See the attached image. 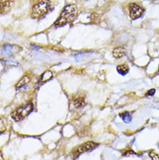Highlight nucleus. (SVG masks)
Returning <instances> with one entry per match:
<instances>
[{
	"label": "nucleus",
	"mask_w": 159,
	"mask_h": 160,
	"mask_svg": "<svg viewBox=\"0 0 159 160\" xmlns=\"http://www.w3.org/2000/svg\"><path fill=\"white\" fill-rule=\"evenodd\" d=\"M77 13V9L75 4H67L61 12L58 19L55 22L56 27H61L65 24L72 23L73 20L75 19Z\"/></svg>",
	"instance_id": "1"
},
{
	"label": "nucleus",
	"mask_w": 159,
	"mask_h": 160,
	"mask_svg": "<svg viewBox=\"0 0 159 160\" xmlns=\"http://www.w3.org/2000/svg\"><path fill=\"white\" fill-rule=\"evenodd\" d=\"M32 110H33V104L32 103H28L24 106H21L19 108L16 109L12 113V118L15 121H21L22 119H24V118L28 116L32 112Z\"/></svg>",
	"instance_id": "2"
},
{
	"label": "nucleus",
	"mask_w": 159,
	"mask_h": 160,
	"mask_svg": "<svg viewBox=\"0 0 159 160\" xmlns=\"http://www.w3.org/2000/svg\"><path fill=\"white\" fill-rule=\"evenodd\" d=\"M50 4L47 1H40L39 3L36 4L33 8H32V15L33 18H42L46 15V13L49 12L50 10Z\"/></svg>",
	"instance_id": "3"
},
{
	"label": "nucleus",
	"mask_w": 159,
	"mask_h": 160,
	"mask_svg": "<svg viewBox=\"0 0 159 160\" xmlns=\"http://www.w3.org/2000/svg\"><path fill=\"white\" fill-rule=\"evenodd\" d=\"M97 146V144L95 143V142H92V141L84 143L83 144L79 145L77 148L75 149V151L73 152V158H77L79 155H81L82 153L86 152H90V151H92L93 149H95Z\"/></svg>",
	"instance_id": "4"
},
{
	"label": "nucleus",
	"mask_w": 159,
	"mask_h": 160,
	"mask_svg": "<svg viewBox=\"0 0 159 160\" xmlns=\"http://www.w3.org/2000/svg\"><path fill=\"white\" fill-rule=\"evenodd\" d=\"M129 13L132 19H137L143 14V9L135 3H131L129 5Z\"/></svg>",
	"instance_id": "5"
},
{
	"label": "nucleus",
	"mask_w": 159,
	"mask_h": 160,
	"mask_svg": "<svg viewBox=\"0 0 159 160\" xmlns=\"http://www.w3.org/2000/svg\"><path fill=\"white\" fill-rule=\"evenodd\" d=\"M13 6V2L12 1H4L1 4V14H5L11 11V9Z\"/></svg>",
	"instance_id": "6"
},
{
	"label": "nucleus",
	"mask_w": 159,
	"mask_h": 160,
	"mask_svg": "<svg viewBox=\"0 0 159 160\" xmlns=\"http://www.w3.org/2000/svg\"><path fill=\"white\" fill-rule=\"evenodd\" d=\"M125 53H126V50H125V48L120 46V47H117V48H115L113 50L112 55H113V57H114L115 58H123V57L125 55Z\"/></svg>",
	"instance_id": "7"
},
{
	"label": "nucleus",
	"mask_w": 159,
	"mask_h": 160,
	"mask_svg": "<svg viewBox=\"0 0 159 160\" xmlns=\"http://www.w3.org/2000/svg\"><path fill=\"white\" fill-rule=\"evenodd\" d=\"M53 77V73L51 71H46L44 72L39 78V83L40 84H44L45 82H48L49 80H51Z\"/></svg>",
	"instance_id": "8"
},
{
	"label": "nucleus",
	"mask_w": 159,
	"mask_h": 160,
	"mask_svg": "<svg viewBox=\"0 0 159 160\" xmlns=\"http://www.w3.org/2000/svg\"><path fill=\"white\" fill-rule=\"evenodd\" d=\"M30 80H31V78L29 76H24L21 79L18 81V83L16 84V88L17 89H19L21 87H23L24 85H26V84H28L29 82H30Z\"/></svg>",
	"instance_id": "9"
},
{
	"label": "nucleus",
	"mask_w": 159,
	"mask_h": 160,
	"mask_svg": "<svg viewBox=\"0 0 159 160\" xmlns=\"http://www.w3.org/2000/svg\"><path fill=\"white\" fill-rule=\"evenodd\" d=\"M117 71L121 75H126L128 72H129V66L125 64H120V65H118L117 67Z\"/></svg>",
	"instance_id": "10"
},
{
	"label": "nucleus",
	"mask_w": 159,
	"mask_h": 160,
	"mask_svg": "<svg viewBox=\"0 0 159 160\" xmlns=\"http://www.w3.org/2000/svg\"><path fill=\"white\" fill-rule=\"evenodd\" d=\"M85 104V101L83 98H78L77 99L73 100V105L75 108H80L82 106H84Z\"/></svg>",
	"instance_id": "11"
},
{
	"label": "nucleus",
	"mask_w": 159,
	"mask_h": 160,
	"mask_svg": "<svg viewBox=\"0 0 159 160\" xmlns=\"http://www.w3.org/2000/svg\"><path fill=\"white\" fill-rule=\"evenodd\" d=\"M120 118L123 119L124 123H130L131 121V116L130 114V112H123V113L120 114Z\"/></svg>",
	"instance_id": "12"
},
{
	"label": "nucleus",
	"mask_w": 159,
	"mask_h": 160,
	"mask_svg": "<svg viewBox=\"0 0 159 160\" xmlns=\"http://www.w3.org/2000/svg\"><path fill=\"white\" fill-rule=\"evenodd\" d=\"M150 155H151V158L152 160H159V155L158 154H157L155 152H151L150 153Z\"/></svg>",
	"instance_id": "13"
},
{
	"label": "nucleus",
	"mask_w": 159,
	"mask_h": 160,
	"mask_svg": "<svg viewBox=\"0 0 159 160\" xmlns=\"http://www.w3.org/2000/svg\"><path fill=\"white\" fill-rule=\"evenodd\" d=\"M155 89H151V90H150L149 92H146V96H153L154 94H155Z\"/></svg>",
	"instance_id": "14"
}]
</instances>
